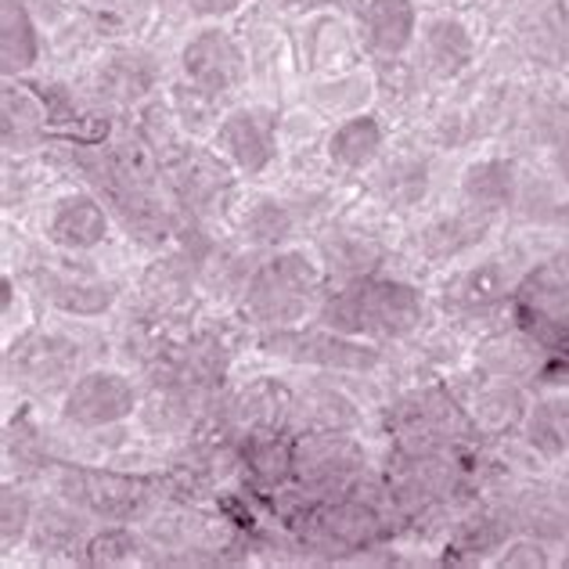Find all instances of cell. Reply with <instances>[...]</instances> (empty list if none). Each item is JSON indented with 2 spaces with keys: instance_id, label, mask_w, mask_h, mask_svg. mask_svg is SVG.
<instances>
[{
  "instance_id": "obj_1",
  "label": "cell",
  "mask_w": 569,
  "mask_h": 569,
  "mask_svg": "<svg viewBox=\"0 0 569 569\" xmlns=\"http://www.w3.org/2000/svg\"><path fill=\"white\" fill-rule=\"evenodd\" d=\"M422 313L426 299L415 284L368 274L328 292L318 307V321L353 339H403L422 325Z\"/></svg>"
},
{
  "instance_id": "obj_2",
  "label": "cell",
  "mask_w": 569,
  "mask_h": 569,
  "mask_svg": "<svg viewBox=\"0 0 569 569\" xmlns=\"http://www.w3.org/2000/svg\"><path fill=\"white\" fill-rule=\"evenodd\" d=\"M325 281V267L307 257L303 249L274 252L260 263L249 292L242 296V310L260 328H292L318 303Z\"/></svg>"
},
{
  "instance_id": "obj_3",
  "label": "cell",
  "mask_w": 569,
  "mask_h": 569,
  "mask_svg": "<svg viewBox=\"0 0 569 569\" xmlns=\"http://www.w3.org/2000/svg\"><path fill=\"white\" fill-rule=\"evenodd\" d=\"M389 429H393V451L403 458H432L451 455V447L466 432L455 397L440 386L415 389L400 397L397 408L389 411Z\"/></svg>"
},
{
  "instance_id": "obj_4",
  "label": "cell",
  "mask_w": 569,
  "mask_h": 569,
  "mask_svg": "<svg viewBox=\"0 0 569 569\" xmlns=\"http://www.w3.org/2000/svg\"><path fill=\"white\" fill-rule=\"evenodd\" d=\"M382 533H386V519L379 512V505L361 498L357 487L347 493H336V498H325L303 519V545L328 559L365 551Z\"/></svg>"
},
{
  "instance_id": "obj_5",
  "label": "cell",
  "mask_w": 569,
  "mask_h": 569,
  "mask_svg": "<svg viewBox=\"0 0 569 569\" xmlns=\"http://www.w3.org/2000/svg\"><path fill=\"white\" fill-rule=\"evenodd\" d=\"M58 498L83 508L87 516L104 522H138L152 512V483L141 476H123L109 469L69 466L58 476Z\"/></svg>"
},
{
  "instance_id": "obj_6",
  "label": "cell",
  "mask_w": 569,
  "mask_h": 569,
  "mask_svg": "<svg viewBox=\"0 0 569 569\" xmlns=\"http://www.w3.org/2000/svg\"><path fill=\"white\" fill-rule=\"evenodd\" d=\"M368 455L350 432H307L292 437V479L325 498L347 493L365 476Z\"/></svg>"
},
{
  "instance_id": "obj_7",
  "label": "cell",
  "mask_w": 569,
  "mask_h": 569,
  "mask_svg": "<svg viewBox=\"0 0 569 569\" xmlns=\"http://www.w3.org/2000/svg\"><path fill=\"white\" fill-rule=\"evenodd\" d=\"M260 347L281 357V361L292 365H310V368H325V371H371L382 357L376 347H368L365 339L332 332V328H267V336L260 339Z\"/></svg>"
},
{
  "instance_id": "obj_8",
  "label": "cell",
  "mask_w": 569,
  "mask_h": 569,
  "mask_svg": "<svg viewBox=\"0 0 569 569\" xmlns=\"http://www.w3.org/2000/svg\"><path fill=\"white\" fill-rule=\"evenodd\" d=\"M246 54L231 40L228 29H199L181 48V77L191 91H199L213 104L228 101L246 83Z\"/></svg>"
},
{
  "instance_id": "obj_9",
  "label": "cell",
  "mask_w": 569,
  "mask_h": 569,
  "mask_svg": "<svg viewBox=\"0 0 569 569\" xmlns=\"http://www.w3.org/2000/svg\"><path fill=\"white\" fill-rule=\"evenodd\" d=\"M213 144L238 173L260 177L278 159V116L267 104H238L220 119Z\"/></svg>"
},
{
  "instance_id": "obj_10",
  "label": "cell",
  "mask_w": 569,
  "mask_h": 569,
  "mask_svg": "<svg viewBox=\"0 0 569 569\" xmlns=\"http://www.w3.org/2000/svg\"><path fill=\"white\" fill-rule=\"evenodd\" d=\"M141 408L138 389L123 376V371H87L66 389L62 418L77 429H104L130 418Z\"/></svg>"
},
{
  "instance_id": "obj_11",
  "label": "cell",
  "mask_w": 569,
  "mask_h": 569,
  "mask_svg": "<svg viewBox=\"0 0 569 569\" xmlns=\"http://www.w3.org/2000/svg\"><path fill=\"white\" fill-rule=\"evenodd\" d=\"M458 483V469L451 455H432V458H403L397 455V466L389 469V501L400 512H426V508L451 498Z\"/></svg>"
},
{
  "instance_id": "obj_12",
  "label": "cell",
  "mask_w": 569,
  "mask_h": 569,
  "mask_svg": "<svg viewBox=\"0 0 569 569\" xmlns=\"http://www.w3.org/2000/svg\"><path fill=\"white\" fill-rule=\"evenodd\" d=\"M292 393L289 386L278 379H252L228 400V429L234 437H267V432H284L292 411Z\"/></svg>"
},
{
  "instance_id": "obj_13",
  "label": "cell",
  "mask_w": 569,
  "mask_h": 569,
  "mask_svg": "<svg viewBox=\"0 0 569 569\" xmlns=\"http://www.w3.org/2000/svg\"><path fill=\"white\" fill-rule=\"evenodd\" d=\"M476 58L472 29L455 14H432L418 33V69L432 80H458Z\"/></svg>"
},
{
  "instance_id": "obj_14",
  "label": "cell",
  "mask_w": 569,
  "mask_h": 569,
  "mask_svg": "<svg viewBox=\"0 0 569 569\" xmlns=\"http://www.w3.org/2000/svg\"><path fill=\"white\" fill-rule=\"evenodd\" d=\"M519 271L508 257H487L472 267H466L443 292V303L458 313H483L501 307L519 289Z\"/></svg>"
},
{
  "instance_id": "obj_15",
  "label": "cell",
  "mask_w": 569,
  "mask_h": 569,
  "mask_svg": "<svg viewBox=\"0 0 569 569\" xmlns=\"http://www.w3.org/2000/svg\"><path fill=\"white\" fill-rule=\"evenodd\" d=\"M357 40L376 58H400L418 40L415 0H365L357 19Z\"/></svg>"
},
{
  "instance_id": "obj_16",
  "label": "cell",
  "mask_w": 569,
  "mask_h": 569,
  "mask_svg": "<svg viewBox=\"0 0 569 569\" xmlns=\"http://www.w3.org/2000/svg\"><path fill=\"white\" fill-rule=\"evenodd\" d=\"M80 361V347L62 332H37L22 336L8 353V368L29 386H51L62 382Z\"/></svg>"
},
{
  "instance_id": "obj_17",
  "label": "cell",
  "mask_w": 569,
  "mask_h": 569,
  "mask_svg": "<svg viewBox=\"0 0 569 569\" xmlns=\"http://www.w3.org/2000/svg\"><path fill=\"white\" fill-rule=\"evenodd\" d=\"M48 238L69 252L98 249L109 238V213L91 191H69L48 217Z\"/></svg>"
},
{
  "instance_id": "obj_18",
  "label": "cell",
  "mask_w": 569,
  "mask_h": 569,
  "mask_svg": "<svg viewBox=\"0 0 569 569\" xmlns=\"http://www.w3.org/2000/svg\"><path fill=\"white\" fill-rule=\"evenodd\" d=\"M33 289L43 303L69 313V318H101L116 303L112 281H98L87 274L72 278L66 271H48V267H37L33 271Z\"/></svg>"
},
{
  "instance_id": "obj_19",
  "label": "cell",
  "mask_w": 569,
  "mask_h": 569,
  "mask_svg": "<svg viewBox=\"0 0 569 569\" xmlns=\"http://www.w3.org/2000/svg\"><path fill=\"white\" fill-rule=\"evenodd\" d=\"M357 426H361V411L347 393H339L332 386H313L292 400L284 432L307 437V432H353Z\"/></svg>"
},
{
  "instance_id": "obj_20",
  "label": "cell",
  "mask_w": 569,
  "mask_h": 569,
  "mask_svg": "<svg viewBox=\"0 0 569 569\" xmlns=\"http://www.w3.org/2000/svg\"><path fill=\"white\" fill-rule=\"evenodd\" d=\"M519 188L522 177L512 159L490 156V159H476L472 167L461 173V199L472 209H483V213L498 217L505 209H512L519 202Z\"/></svg>"
},
{
  "instance_id": "obj_21",
  "label": "cell",
  "mask_w": 569,
  "mask_h": 569,
  "mask_svg": "<svg viewBox=\"0 0 569 569\" xmlns=\"http://www.w3.org/2000/svg\"><path fill=\"white\" fill-rule=\"evenodd\" d=\"M493 217L483 213V209H455V213H440L437 220H429V228L418 238V246L432 260V263H447V260H458L461 252L476 249L483 242V234L490 231Z\"/></svg>"
},
{
  "instance_id": "obj_22",
  "label": "cell",
  "mask_w": 569,
  "mask_h": 569,
  "mask_svg": "<svg viewBox=\"0 0 569 569\" xmlns=\"http://www.w3.org/2000/svg\"><path fill=\"white\" fill-rule=\"evenodd\" d=\"M527 411H530V397L522 382L512 379H493L490 386H483L472 400V426L483 432V437L501 440L508 432L522 429L527 422Z\"/></svg>"
},
{
  "instance_id": "obj_23",
  "label": "cell",
  "mask_w": 569,
  "mask_h": 569,
  "mask_svg": "<svg viewBox=\"0 0 569 569\" xmlns=\"http://www.w3.org/2000/svg\"><path fill=\"white\" fill-rule=\"evenodd\" d=\"M170 188L188 209H209L217 206L231 188V173L223 162L206 152H184L170 167Z\"/></svg>"
},
{
  "instance_id": "obj_24",
  "label": "cell",
  "mask_w": 569,
  "mask_h": 569,
  "mask_svg": "<svg viewBox=\"0 0 569 569\" xmlns=\"http://www.w3.org/2000/svg\"><path fill=\"white\" fill-rule=\"evenodd\" d=\"M318 249H321L325 274L342 278V281L379 274V267L386 260V246L376 234H365V231H332L321 238Z\"/></svg>"
},
{
  "instance_id": "obj_25",
  "label": "cell",
  "mask_w": 569,
  "mask_h": 569,
  "mask_svg": "<svg viewBox=\"0 0 569 569\" xmlns=\"http://www.w3.org/2000/svg\"><path fill=\"white\" fill-rule=\"evenodd\" d=\"M545 353L548 350L527 332V328H516V332H501L479 347V368H483L490 379L522 382L541 371Z\"/></svg>"
},
{
  "instance_id": "obj_26",
  "label": "cell",
  "mask_w": 569,
  "mask_h": 569,
  "mask_svg": "<svg viewBox=\"0 0 569 569\" xmlns=\"http://www.w3.org/2000/svg\"><path fill=\"white\" fill-rule=\"evenodd\" d=\"M40 29L26 0H0V62L4 77H22L40 62Z\"/></svg>"
},
{
  "instance_id": "obj_27",
  "label": "cell",
  "mask_w": 569,
  "mask_h": 569,
  "mask_svg": "<svg viewBox=\"0 0 569 569\" xmlns=\"http://www.w3.org/2000/svg\"><path fill=\"white\" fill-rule=\"evenodd\" d=\"M382 148H386L382 123H379L376 116L357 112V116H347L332 130V138H328V159H332L339 170L361 173L368 167H376V159L382 156Z\"/></svg>"
},
{
  "instance_id": "obj_28",
  "label": "cell",
  "mask_w": 569,
  "mask_h": 569,
  "mask_svg": "<svg viewBox=\"0 0 569 569\" xmlns=\"http://www.w3.org/2000/svg\"><path fill=\"white\" fill-rule=\"evenodd\" d=\"M522 40L551 66L569 62V4L566 0H530L522 14Z\"/></svg>"
},
{
  "instance_id": "obj_29",
  "label": "cell",
  "mask_w": 569,
  "mask_h": 569,
  "mask_svg": "<svg viewBox=\"0 0 569 569\" xmlns=\"http://www.w3.org/2000/svg\"><path fill=\"white\" fill-rule=\"evenodd\" d=\"M522 440L533 455L548 461L569 455V397H541L530 403L527 422H522Z\"/></svg>"
},
{
  "instance_id": "obj_30",
  "label": "cell",
  "mask_w": 569,
  "mask_h": 569,
  "mask_svg": "<svg viewBox=\"0 0 569 569\" xmlns=\"http://www.w3.org/2000/svg\"><path fill=\"white\" fill-rule=\"evenodd\" d=\"M0 112H4V144L8 152H26V148H37L48 133V104L37 94L22 91V87H4V98H0Z\"/></svg>"
},
{
  "instance_id": "obj_31",
  "label": "cell",
  "mask_w": 569,
  "mask_h": 569,
  "mask_svg": "<svg viewBox=\"0 0 569 569\" xmlns=\"http://www.w3.org/2000/svg\"><path fill=\"white\" fill-rule=\"evenodd\" d=\"M83 512V508H80ZM77 512V505L72 501H51L43 505L37 519H33V548L40 556H66V551H83V530L87 522L83 516Z\"/></svg>"
},
{
  "instance_id": "obj_32",
  "label": "cell",
  "mask_w": 569,
  "mask_h": 569,
  "mask_svg": "<svg viewBox=\"0 0 569 569\" xmlns=\"http://www.w3.org/2000/svg\"><path fill=\"white\" fill-rule=\"evenodd\" d=\"M371 98H376V72H368V69L339 72L336 80L313 83V91H310L313 109L325 112V116H336V119L365 112V104Z\"/></svg>"
},
{
  "instance_id": "obj_33",
  "label": "cell",
  "mask_w": 569,
  "mask_h": 569,
  "mask_svg": "<svg viewBox=\"0 0 569 569\" xmlns=\"http://www.w3.org/2000/svg\"><path fill=\"white\" fill-rule=\"evenodd\" d=\"M376 191L393 209H415L429 191V167L415 156H397L376 173Z\"/></svg>"
},
{
  "instance_id": "obj_34",
  "label": "cell",
  "mask_w": 569,
  "mask_h": 569,
  "mask_svg": "<svg viewBox=\"0 0 569 569\" xmlns=\"http://www.w3.org/2000/svg\"><path fill=\"white\" fill-rule=\"evenodd\" d=\"M303 48H307V62L313 69H336L339 62L353 58V33L347 22L332 19V14H318L310 19L303 29Z\"/></svg>"
},
{
  "instance_id": "obj_35",
  "label": "cell",
  "mask_w": 569,
  "mask_h": 569,
  "mask_svg": "<svg viewBox=\"0 0 569 569\" xmlns=\"http://www.w3.org/2000/svg\"><path fill=\"white\" fill-rule=\"evenodd\" d=\"M296 231V213L278 199H257L242 213V234L252 246H281Z\"/></svg>"
},
{
  "instance_id": "obj_36",
  "label": "cell",
  "mask_w": 569,
  "mask_h": 569,
  "mask_svg": "<svg viewBox=\"0 0 569 569\" xmlns=\"http://www.w3.org/2000/svg\"><path fill=\"white\" fill-rule=\"evenodd\" d=\"M101 83H109L116 98H141L156 83V66L141 51H116L112 62L101 66Z\"/></svg>"
},
{
  "instance_id": "obj_37",
  "label": "cell",
  "mask_w": 569,
  "mask_h": 569,
  "mask_svg": "<svg viewBox=\"0 0 569 569\" xmlns=\"http://www.w3.org/2000/svg\"><path fill=\"white\" fill-rule=\"evenodd\" d=\"M191 263H188V257H167V260L152 263L144 271V281H141L144 296L152 299L156 307L181 303V299L188 296V289H191V278H194V267Z\"/></svg>"
},
{
  "instance_id": "obj_38",
  "label": "cell",
  "mask_w": 569,
  "mask_h": 569,
  "mask_svg": "<svg viewBox=\"0 0 569 569\" xmlns=\"http://www.w3.org/2000/svg\"><path fill=\"white\" fill-rule=\"evenodd\" d=\"M144 541L130 527H109L83 545L87 566H130L144 559Z\"/></svg>"
},
{
  "instance_id": "obj_39",
  "label": "cell",
  "mask_w": 569,
  "mask_h": 569,
  "mask_svg": "<svg viewBox=\"0 0 569 569\" xmlns=\"http://www.w3.org/2000/svg\"><path fill=\"white\" fill-rule=\"evenodd\" d=\"M33 501H29L26 490L8 487L4 498H0V545L4 551H11L14 545H22L29 533H33Z\"/></svg>"
},
{
  "instance_id": "obj_40",
  "label": "cell",
  "mask_w": 569,
  "mask_h": 569,
  "mask_svg": "<svg viewBox=\"0 0 569 569\" xmlns=\"http://www.w3.org/2000/svg\"><path fill=\"white\" fill-rule=\"evenodd\" d=\"M418 66L411 62H403V54L400 58H379V69H376V94L386 101V104H403V101H411L415 91H418Z\"/></svg>"
},
{
  "instance_id": "obj_41",
  "label": "cell",
  "mask_w": 569,
  "mask_h": 569,
  "mask_svg": "<svg viewBox=\"0 0 569 569\" xmlns=\"http://www.w3.org/2000/svg\"><path fill=\"white\" fill-rule=\"evenodd\" d=\"M505 533L508 522L498 516H472L461 522V530L455 537V551H469L472 559H483L487 551H501L505 548Z\"/></svg>"
},
{
  "instance_id": "obj_42",
  "label": "cell",
  "mask_w": 569,
  "mask_h": 569,
  "mask_svg": "<svg viewBox=\"0 0 569 569\" xmlns=\"http://www.w3.org/2000/svg\"><path fill=\"white\" fill-rule=\"evenodd\" d=\"M493 562L505 569H545L551 566V556L545 541H537V537H516V541H505L501 556Z\"/></svg>"
},
{
  "instance_id": "obj_43",
  "label": "cell",
  "mask_w": 569,
  "mask_h": 569,
  "mask_svg": "<svg viewBox=\"0 0 569 569\" xmlns=\"http://www.w3.org/2000/svg\"><path fill=\"white\" fill-rule=\"evenodd\" d=\"M551 167H556L559 184L569 191V123L556 133V141H551Z\"/></svg>"
},
{
  "instance_id": "obj_44",
  "label": "cell",
  "mask_w": 569,
  "mask_h": 569,
  "mask_svg": "<svg viewBox=\"0 0 569 569\" xmlns=\"http://www.w3.org/2000/svg\"><path fill=\"white\" fill-rule=\"evenodd\" d=\"M194 4V14H202V19H223V14H231L246 4V0H191Z\"/></svg>"
},
{
  "instance_id": "obj_45",
  "label": "cell",
  "mask_w": 569,
  "mask_h": 569,
  "mask_svg": "<svg viewBox=\"0 0 569 569\" xmlns=\"http://www.w3.org/2000/svg\"><path fill=\"white\" fill-rule=\"evenodd\" d=\"M328 0H281V8H325Z\"/></svg>"
},
{
  "instance_id": "obj_46",
  "label": "cell",
  "mask_w": 569,
  "mask_h": 569,
  "mask_svg": "<svg viewBox=\"0 0 569 569\" xmlns=\"http://www.w3.org/2000/svg\"><path fill=\"white\" fill-rule=\"evenodd\" d=\"M562 566H569V537L562 541Z\"/></svg>"
}]
</instances>
